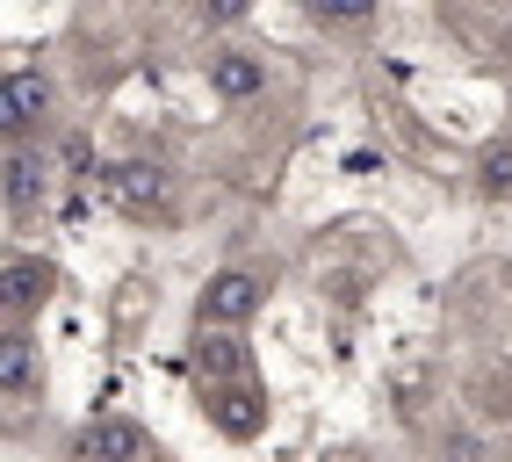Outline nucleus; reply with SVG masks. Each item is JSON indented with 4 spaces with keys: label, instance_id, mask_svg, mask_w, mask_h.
<instances>
[{
    "label": "nucleus",
    "instance_id": "20e7f679",
    "mask_svg": "<svg viewBox=\"0 0 512 462\" xmlns=\"http://www.w3.org/2000/svg\"><path fill=\"white\" fill-rule=\"evenodd\" d=\"M37 116H51V80L29 73V65H15V73H8V94H0V123H8V130H29Z\"/></svg>",
    "mask_w": 512,
    "mask_h": 462
},
{
    "label": "nucleus",
    "instance_id": "ddd939ff",
    "mask_svg": "<svg viewBox=\"0 0 512 462\" xmlns=\"http://www.w3.org/2000/svg\"><path fill=\"white\" fill-rule=\"evenodd\" d=\"M311 8H318V15H332V22H361L375 0H311Z\"/></svg>",
    "mask_w": 512,
    "mask_h": 462
},
{
    "label": "nucleus",
    "instance_id": "f8f14e48",
    "mask_svg": "<svg viewBox=\"0 0 512 462\" xmlns=\"http://www.w3.org/2000/svg\"><path fill=\"white\" fill-rule=\"evenodd\" d=\"M246 15H253V0H202V22H217V29L224 22H246Z\"/></svg>",
    "mask_w": 512,
    "mask_h": 462
},
{
    "label": "nucleus",
    "instance_id": "9b49d317",
    "mask_svg": "<svg viewBox=\"0 0 512 462\" xmlns=\"http://www.w3.org/2000/svg\"><path fill=\"white\" fill-rule=\"evenodd\" d=\"M0 376H8V398H22V390H29V340H22V333L0 340Z\"/></svg>",
    "mask_w": 512,
    "mask_h": 462
},
{
    "label": "nucleus",
    "instance_id": "1a4fd4ad",
    "mask_svg": "<svg viewBox=\"0 0 512 462\" xmlns=\"http://www.w3.org/2000/svg\"><path fill=\"white\" fill-rule=\"evenodd\" d=\"M29 203H44V167L22 145H8V210H29Z\"/></svg>",
    "mask_w": 512,
    "mask_h": 462
},
{
    "label": "nucleus",
    "instance_id": "0eeeda50",
    "mask_svg": "<svg viewBox=\"0 0 512 462\" xmlns=\"http://www.w3.org/2000/svg\"><path fill=\"white\" fill-rule=\"evenodd\" d=\"M44 296H51V268H44V260H29V253H15L8 260V311L22 318V311H37Z\"/></svg>",
    "mask_w": 512,
    "mask_h": 462
},
{
    "label": "nucleus",
    "instance_id": "6e6552de",
    "mask_svg": "<svg viewBox=\"0 0 512 462\" xmlns=\"http://www.w3.org/2000/svg\"><path fill=\"white\" fill-rule=\"evenodd\" d=\"M260 398H253V390H224V398H217V426H224V434L231 441H253L260 434Z\"/></svg>",
    "mask_w": 512,
    "mask_h": 462
},
{
    "label": "nucleus",
    "instance_id": "f257e3e1",
    "mask_svg": "<svg viewBox=\"0 0 512 462\" xmlns=\"http://www.w3.org/2000/svg\"><path fill=\"white\" fill-rule=\"evenodd\" d=\"M73 462H145V426L138 419H87L73 434Z\"/></svg>",
    "mask_w": 512,
    "mask_h": 462
},
{
    "label": "nucleus",
    "instance_id": "423d86ee",
    "mask_svg": "<svg viewBox=\"0 0 512 462\" xmlns=\"http://www.w3.org/2000/svg\"><path fill=\"white\" fill-rule=\"evenodd\" d=\"M195 369H202V376H246V347L231 340V325H202V340H195Z\"/></svg>",
    "mask_w": 512,
    "mask_h": 462
},
{
    "label": "nucleus",
    "instance_id": "7ed1b4c3",
    "mask_svg": "<svg viewBox=\"0 0 512 462\" xmlns=\"http://www.w3.org/2000/svg\"><path fill=\"white\" fill-rule=\"evenodd\" d=\"M109 195H116L123 210L152 217V210H166V174L145 167V159H123V167H109Z\"/></svg>",
    "mask_w": 512,
    "mask_h": 462
},
{
    "label": "nucleus",
    "instance_id": "9d476101",
    "mask_svg": "<svg viewBox=\"0 0 512 462\" xmlns=\"http://www.w3.org/2000/svg\"><path fill=\"white\" fill-rule=\"evenodd\" d=\"M476 188H484V195H512V145H484V159H476Z\"/></svg>",
    "mask_w": 512,
    "mask_h": 462
},
{
    "label": "nucleus",
    "instance_id": "39448f33",
    "mask_svg": "<svg viewBox=\"0 0 512 462\" xmlns=\"http://www.w3.org/2000/svg\"><path fill=\"white\" fill-rule=\"evenodd\" d=\"M260 87H267V58H253V51H217L210 58V94H224V102H253Z\"/></svg>",
    "mask_w": 512,
    "mask_h": 462
},
{
    "label": "nucleus",
    "instance_id": "f03ea898",
    "mask_svg": "<svg viewBox=\"0 0 512 462\" xmlns=\"http://www.w3.org/2000/svg\"><path fill=\"white\" fill-rule=\"evenodd\" d=\"M260 275L253 268H224L210 289H202V325H246L253 311H260Z\"/></svg>",
    "mask_w": 512,
    "mask_h": 462
}]
</instances>
